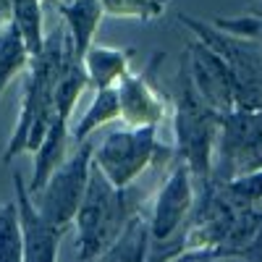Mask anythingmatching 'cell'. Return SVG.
Wrapping results in <instances>:
<instances>
[{
    "mask_svg": "<svg viewBox=\"0 0 262 262\" xmlns=\"http://www.w3.org/2000/svg\"><path fill=\"white\" fill-rule=\"evenodd\" d=\"M147 191L137 184L131 186H113L105 179V173L92 163L90 181H86L84 200L76 210V259L90 262L97 259L113 238L126 228L131 217L144 210Z\"/></svg>",
    "mask_w": 262,
    "mask_h": 262,
    "instance_id": "obj_1",
    "label": "cell"
},
{
    "mask_svg": "<svg viewBox=\"0 0 262 262\" xmlns=\"http://www.w3.org/2000/svg\"><path fill=\"white\" fill-rule=\"evenodd\" d=\"M66 29L58 27L45 37V45L37 55H32V63L27 69V81L21 90V111L18 121L13 126V134L3 149V163L8 165L24 152H34L39 142L45 139L48 128L55 118L53 107V90L60 74V63L66 53Z\"/></svg>",
    "mask_w": 262,
    "mask_h": 262,
    "instance_id": "obj_2",
    "label": "cell"
},
{
    "mask_svg": "<svg viewBox=\"0 0 262 262\" xmlns=\"http://www.w3.org/2000/svg\"><path fill=\"white\" fill-rule=\"evenodd\" d=\"M217 126H221V113L212 111L196 95L189 79L186 60H181L176 74V92H173V152H176V160L189 168L196 189L210 181Z\"/></svg>",
    "mask_w": 262,
    "mask_h": 262,
    "instance_id": "obj_3",
    "label": "cell"
},
{
    "mask_svg": "<svg viewBox=\"0 0 262 262\" xmlns=\"http://www.w3.org/2000/svg\"><path fill=\"white\" fill-rule=\"evenodd\" d=\"M158 131L160 126L116 128L100 142V147H95L92 163L113 186L137 184L149 168H165L176 160L173 147L160 142Z\"/></svg>",
    "mask_w": 262,
    "mask_h": 262,
    "instance_id": "obj_4",
    "label": "cell"
},
{
    "mask_svg": "<svg viewBox=\"0 0 262 262\" xmlns=\"http://www.w3.org/2000/svg\"><path fill=\"white\" fill-rule=\"evenodd\" d=\"M179 21L210 50H215L228 66V74L233 81V95L238 111L262 113V45L244 37L228 34L223 29L212 27L210 21L194 18L179 13Z\"/></svg>",
    "mask_w": 262,
    "mask_h": 262,
    "instance_id": "obj_5",
    "label": "cell"
},
{
    "mask_svg": "<svg viewBox=\"0 0 262 262\" xmlns=\"http://www.w3.org/2000/svg\"><path fill=\"white\" fill-rule=\"evenodd\" d=\"M262 163V113L233 111L221 113L215 160L207 184H223Z\"/></svg>",
    "mask_w": 262,
    "mask_h": 262,
    "instance_id": "obj_6",
    "label": "cell"
},
{
    "mask_svg": "<svg viewBox=\"0 0 262 262\" xmlns=\"http://www.w3.org/2000/svg\"><path fill=\"white\" fill-rule=\"evenodd\" d=\"M92 155H95V144L86 139L76 144V149L66 158L45 181L32 202L34 207L48 217V221L58 228H66L74 223L76 210L84 200L86 181H90V170H92Z\"/></svg>",
    "mask_w": 262,
    "mask_h": 262,
    "instance_id": "obj_7",
    "label": "cell"
},
{
    "mask_svg": "<svg viewBox=\"0 0 262 262\" xmlns=\"http://www.w3.org/2000/svg\"><path fill=\"white\" fill-rule=\"evenodd\" d=\"M194 202H196V186L191 173L181 160H173L168 165L165 181L155 194L152 212L147 215L152 242H168V238L179 236L189 223Z\"/></svg>",
    "mask_w": 262,
    "mask_h": 262,
    "instance_id": "obj_8",
    "label": "cell"
},
{
    "mask_svg": "<svg viewBox=\"0 0 262 262\" xmlns=\"http://www.w3.org/2000/svg\"><path fill=\"white\" fill-rule=\"evenodd\" d=\"M165 60V53H155L149 66L142 74H126L118 84V107H121V121L131 128L139 126H160L168 118V97L158 86V71L160 63Z\"/></svg>",
    "mask_w": 262,
    "mask_h": 262,
    "instance_id": "obj_9",
    "label": "cell"
},
{
    "mask_svg": "<svg viewBox=\"0 0 262 262\" xmlns=\"http://www.w3.org/2000/svg\"><path fill=\"white\" fill-rule=\"evenodd\" d=\"M189 79L194 84L196 95H200L212 111L217 113H228L236 107V95H233V81L228 74V66L215 50H210L205 42L191 39L184 53Z\"/></svg>",
    "mask_w": 262,
    "mask_h": 262,
    "instance_id": "obj_10",
    "label": "cell"
},
{
    "mask_svg": "<svg viewBox=\"0 0 262 262\" xmlns=\"http://www.w3.org/2000/svg\"><path fill=\"white\" fill-rule=\"evenodd\" d=\"M13 189H16V212H18V228H21V247H24V262H58V249L63 242V228L53 226L42 215L32 194L21 179V173H13Z\"/></svg>",
    "mask_w": 262,
    "mask_h": 262,
    "instance_id": "obj_11",
    "label": "cell"
},
{
    "mask_svg": "<svg viewBox=\"0 0 262 262\" xmlns=\"http://www.w3.org/2000/svg\"><path fill=\"white\" fill-rule=\"evenodd\" d=\"M58 6V13L63 18V29L69 32V45L74 50V55L81 60L95 45V34L105 18V11H102V3L100 0H60Z\"/></svg>",
    "mask_w": 262,
    "mask_h": 262,
    "instance_id": "obj_12",
    "label": "cell"
},
{
    "mask_svg": "<svg viewBox=\"0 0 262 262\" xmlns=\"http://www.w3.org/2000/svg\"><path fill=\"white\" fill-rule=\"evenodd\" d=\"M137 55L134 48H113V45H92L81 58V66L86 71V81L92 90H105L116 86L128 71L131 58Z\"/></svg>",
    "mask_w": 262,
    "mask_h": 262,
    "instance_id": "obj_13",
    "label": "cell"
},
{
    "mask_svg": "<svg viewBox=\"0 0 262 262\" xmlns=\"http://www.w3.org/2000/svg\"><path fill=\"white\" fill-rule=\"evenodd\" d=\"M69 142H71V123L55 116L50 128H48V134H45V139H42L39 147L32 152L34 155V168H32V179L27 184L32 196L45 186V181L50 179V173L66 160Z\"/></svg>",
    "mask_w": 262,
    "mask_h": 262,
    "instance_id": "obj_14",
    "label": "cell"
},
{
    "mask_svg": "<svg viewBox=\"0 0 262 262\" xmlns=\"http://www.w3.org/2000/svg\"><path fill=\"white\" fill-rule=\"evenodd\" d=\"M69 39V37H66ZM90 86L86 81V71L81 60L74 55L71 45L66 42V53H63V63H60V74L55 81V90H53V107H55V116L63 121H71L74 116V107L79 102V97L84 95V90Z\"/></svg>",
    "mask_w": 262,
    "mask_h": 262,
    "instance_id": "obj_15",
    "label": "cell"
},
{
    "mask_svg": "<svg viewBox=\"0 0 262 262\" xmlns=\"http://www.w3.org/2000/svg\"><path fill=\"white\" fill-rule=\"evenodd\" d=\"M149 247H152L149 221H147V212H139L113 238V244L97 257V262H144Z\"/></svg>",
    "mask_w": 262,
    "mask_h": 262,
    "instance_id": "obj_16",
    "label": "cell"
},
{
    "mask_svg": "<svg viewBox=\"0 0 262 262\" xmlns=\"http://www.w3.org/2000/svg\"><path fill=\"white\" fill-rule=\"evenodd\" d=\"M121 121V107H118V92L116 86H105V90H95V97L86 107V113L76 121V126H71V142L81 144L86 142L97 128Z\"/></svg>",
    "mask_w": 262,
    "mask_h": 262,
    "instance_id": "obj_17",
    "label": "cell"
},
{
    "mask_svg": "<svg viewBox=\"0 0 262 262\" xmlns=\"http://www.w3.org/2000/svg\"><path fill=\"white\" fill-rule=\"evenodd\" d=\"M11 24L21 34L29 55L45 45V0H11Z\"/></svg>",
    "mask_w": 262,
    "mask_h": 262,
    "instance_id": "obj_18",
    "label": "cell"
},
{
    "mask_svg": "<svg viewBox=\"0 0 262 262\" xmlns=\"http://www.w3.org/2000/svg\"><path fill=\"white\" fill-rule=\"evenodd\" d=\"M29 63H32V55L24 45V39L8 21V24L0 27V100H3L6 86L18 74H27Z\"/></svg>",
    "mask_w": 262,
    "mask_h": 262,
    "instance_id": "obj_19",
    "label": "cell"
},
{
    "mask_svg": "<svg viewBox=\"0 0 262 262\" xmlns=\"http://www.w3.org/2000/svg\"><path fill=\"white\" fill-rule=\"evenodd\" d=\"M105 16L113 18H134V21H155L165 13L170 0H100Z\"/></svg>",
    "mask_w": 262,
    "mask_h": 262,
    "instance_id": "obj_20",
    "label": "cell"
},
{
    "mask_svg": "<svg viewBox=\"0 0 262 262\" xmlns=\"http://www.w3.org/2000/svg\"><path fill=\"white\" fill-rule=\"evenodd\" d=\"M0 262H24L16 205H0Z\"/></svg>",
    "mask_w": 262,
    "mask_h": 262,
    "instance_id": "obj_21",
    "label": "cell"
},
{
    "mask_svg": "<svg viewBox=\"0 0 262 262\" xmlns=\"http://www.w3.org/2000/svg\"><path fill=\"white\" fill-rule=\"evenodd\" d=\"M212 27L223 29L228 34L252 39L257 45H262V13H247V16H215L210 21Z\"/></svg>",
    "mask_w": 262,
    "mask_h": 262,
    "instance_id": "obj_22",
    "label": "cell"
},
{
    "mask_svg": "<svg viewBox=\"0 0 262 262\" xmlns=\"http://www.w3.org/2000/svg\"><path fill=\"white\" fill-rule=\"evenodd\" d=\"M184 252H186V236L181 231L179 236L168 238V242H152L144 262H179Z\"/></svg>",
    "mask_w": 262,
    "mask_h": 262,
    "instance_id": "obj_23",
    "label": "cell"
},
{
    "mask_svg": "<svg viewBox=\"0 0 262 262\" xmlns=\"http://www.w3.org/2000/svg\"><path fill=\"white\" fill-rule=\"evenodd\" d=\"M233 257L236 259H247V262H262V210H259V221H257V228H254L252 238Z\"/></svg>",
    "mask_w": 262,
    "mask_h": 262,
    "instance_id": "obj_24",
    "label": "cell"
},
{
    "mask_svg": "<svg viewBox=\"0 0 262 262\" xmlns=\"http://www.w3.org/2000/svg\"><path fill=\"white\" fill-rule=\"evenodd\" d=\"M11 21V0H0V27Z\"/></svg>",
    "mask_w": 262,
    "mask_h": 262,
    "instance_id": "obj_25",
    "label": "cell"
},
{
    "mask_svg": "<svg viewBox=\"0 0 262 262\" xmlns=\"http://www.w3.org/2000/svg\"><path fill=\"white\" fill-rule=\"evenodd\" d=\"M191 262H221V259H215V257H194Z\"/></svg>",
    "mask_w": 262,
    "mask_h": 262,
    "instance_id": "obj_26",
    "label": "cell"
},
{
    "mask_svg": "<svg viewBox=\"0 0 262 262\" xmlns=\"http://www.w3.org/2000/svg\"><path fill=\"white\" fill-rule=\"evenodd\" d=\"M50 3H58V0H50Z\"/></svg>",
    "mask_w": 262,
    "mask_h": 262,
    "instance_id": "obj_27",
    "label": "cell"
},
{
    "mask_svg": "<svg viewBox=\"0 0 262 262\" xmlns=\"http://www.w3.org/2000/svg\"><path fill=\"white\" fill-rule=\"evenodd\" d=\"M257 168H262V163H259V165H257Z\"/></svg>",
    "mask_w": 262,
    "mask_h": 262,
    "instance_id": "obj_28",
    "label": "cell"
},
{
    "mask_svg": "<svg viewBox=\"0 0 262 262\" xmlns=\"http://www.w3.org/2000/svg\"><path fill=\"white\" fill-rule=\"evenodd\" d=\"M259 3H262V0H259Z\"/></svg>",
    "mask_w": 262,
    "mask_h": 262,
    "instance_id": "obj_29",
    "label": "cell"
}]
</instances>
